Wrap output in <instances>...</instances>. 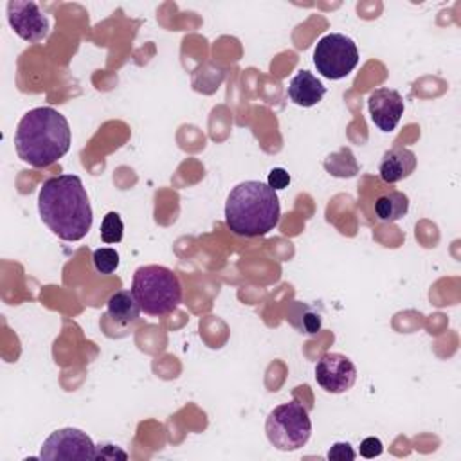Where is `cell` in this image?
Instances as JSON below:
<instances>
[{"instance_id":"obj_17","label":"cell","mask_w":461,"mask_h":461,"mask_svg":"<svg viewBox=\"0 0 461 461\" xmlns=\"http://www.w3.org/2000/svg\"><path fill=\"white\" fill-rule=\"evenodd\" d=\"M122 230H124V225L119 212L115 211L106 212V216L101 221V232H99L101 240L104 243H119L122 240Z\"/></svg>"},{"instance_id":"obj_14","label":"cell","mask_w":461,"mask_h":461,"mask_svg":"<svg viewBox=\"0 0 461 461\" xmlns=\"http://www.w3.org/2000/svg\"><path fill=\"white\" fill-rule=\"evenodd\" d=\"M409 211V198L405 193L389 191L376 198L375 214L382 221H398Z\"/></svg>"},{"instance_id":"obj_8","label":"cell","mask_w":461,"mask_h":461,"mask_svg":"<svg viewBox=\"0 0 461 461\" xmlns=\"http://www.w3.org/2000/svg\"><path fill=\"white\" fill-rule=\"evenodd\" d=\"M7 22L11 29L25 41L38 43L49 36L50 22L36 2L11 0L7 4Z\"/></svg>"},{"instance_id":"obj_2","label":"cell","mask_w":461,"mask_h":461,"mask_svg":"<svg viewBox=\"0 0 461 461\" xmlns=\"http://www.w3.org/2000/svg\"><path fill=\"white\" fill-rule=\"evenodd\" d=\"M68 121L52 106H38L25 112L14 131L18 157L32 167H47L58 162L70 148Z\"/></svg>"},{"instance_id":"obj_20","label":"cell","mask_w":461,"mask_h":461,"mask_svg":"<svg viewBox=\"0 0 461 461\" xmlns=\"http://www.w3.org/2000/svg\"><path fill=\"white\" fill-rule=\"evenodd\" d=\"M382 452H384V445H382V441L378 438L369 436V438L360 441V456H364L366 459L378 457Z\"/></svg>"},{"instance_id":"obj_15","label":"cell","mask_w":461,"mask_h":461,"mask_svg":"<svg viewBox=\"0 0 461 461\" xmlns=\"http://www.w3.org/2000/svg\"><path fill=\"white\" fill-rule=\"evenodd\" d=\"M324 167L330 175L339 178H349L358 173V164L349 148H342L337 153H331L324 160Z\"/></svg>"},{"instance_id":"obj_10","label":"cell","mask_w":461,"mask_h":461,"mask_svg":"<svg viewBox=\"0 0 461 461\" xmlns=\"http://www.w3.org/2000/svg\"><path fill=\"white\" fill-rule=\"evenodd\" d=\"M367 108L376 128L382 131H393L403 115L405 104L398 90L376 88L367 97Z\"/></svg>"},{"instance_id":"obj_13","label":"cell","mask_w":461,"mask_h":461,"mask_svg":"<svg viewBox=\"0 0 461 461\" xmlns=\"http://www.w3.org/2000/svg\"><path fill=\"white\" fill-rule=\"evenodd\" d=\"M106 312L115 322L126 326L135 322L142 310L131 290H119L106 301Z\"/></svg>"},{"instance_id":"obj_22","label":"cell","mask_w":461,"mask_h":461,"mask_svg":"<svg viewBox=\"0 0 461 461\" xmlns=\"http://www.w3.org/2000/svg\"><path fill=\"white\" fill-rule=\"evenodd\" d=\"M115 457L126 459V457H128V454H126L124 450H121L119 447L110 445V443L97 445V459H115Z\"/></svg>"},{"instance_id":"obj_16","label":"cell","mask_w":461,"mask_h":461,"mask_svg":"<svg viewBox=\"0 0 461 461\" xmlns=\"http://www.w3.org/2000/svg\"><path fill=\"white\" fill-rule=\"evenodd\" d=\"M295 310L299 312V313H294V315H292V319H294V317H299V321H292L295 328H299L303 333H308V335H313V333H317V331L321 330V326H322V317H321L319 312H315V310H313L312 306H308V304H297Z\"/></svg>"},{"instance_id":"obj_7","label":"cell","mask_w":461,"mask_h":461,"mask_svg":"<svg viewBox=\"0 0 461 461\" xmlns=\"http://www.w3.org/2000/svg\"><path fill=\"white\" fill-rule=\"evenodd\" d=\"M40 459H97V445L81 429L65 427L54 430L41 445Z\"/></svg>"},{"instance_id":"obj_3","label":"cell","mask_w":461,"mask_h":461,"mask_svg":"<svg viewBox=\"0 0 461 461\" xmlns=\"http://www.w3.org/2000/svg\"><path fill=\"white\" fill-rule=\"evenodd\" d=\"M279 198L268 184L245 180L230 189L225 202V223L236 236H265L279 223Z\"/></svg>"},{"instance_id":"obj_9","label":"cell","mask_w":461,"mask_h":461,"mask_svg":"<svg viewBox=\"0 0 461 461\" xmlns=\"http://www.w3.org/2000/svg\"><path fill=\"white\" fill-rule=\"evenodd\" d=\"M315 380L326 393L340 394L353 387L357 367L349 357L328 351L315 364Z\"/></svg>"},{"instance_id":"obj_21","label":"cell","mask_w":461,"mask_h":461,"mask_svg":"<svg viewBox=\"0 0 461 461\" xmlns=\"http://www.w3.org/2000/svg\"><path fill=\"white\" fill-rule=\"evenodd\" d=\"M267 184H268L274 191H281V189L288 187V184H290V175H288V171L283 169V167H274V169H270V173H268Z\"/></svg>"},{"instance_id":"obj_6","label":"cell","mask_w":461,"mask_h":461,"mask_svg":"<svg viewBox=\"0 0 461 461\" xmlns=\"http://www.w3.org/2000/svg\"><path fill=\"white\" fill-rule=\"evenodd\" d=\"M313 65L322 77L342 79L358 65V49L342 32L324 34L313 49Z\"/></svg>"},{"instance_id":"obj_18","label":"cell","mask_w":461,"mask_h":461,"mask_svg":"<svg viewBox=\"0 0 461 461\" xmlns=\"http://www.w3.org/2000/svg\"><path fill=\"white\" fill-rule=\"evenodd\" d=\"M92 263L99 274H112L119 267V252L112 247H99L92 254Z\"/></svg>"},{"instance_id":"obj_5","label":"cell","mask_w":461,"mask_h":461,"mask_svg":"<svg viewBox=\"0 0 461 461\" xmlns=\"http://www.w3.org/2000/svg\"><path fill=\"white\" fill-rule=\"evenodd\" d=\"M265 432L272 447L283 452L299 450L312 434V420L306 407L297 400H290L274 407L265 421Z\"/></svg>"},{"instance_id":"obj_1","label":"cell","mask_w":461,"mask_h":461,"mask_svg":"<svg viewBox=\"0 0 461 461\" xmlns=\"http://www.w3.org/2000/svg\"><path fill=\"white\" fill-rule=\"evenodd\" d=\"M38 212L41 221L65 241L85 238L94 221L86 189L77 175L47 178L38 193Z\"/></svg>"},{"instance_id":"obj_12","label":"cell","mask_w":461,"mask_h":461,"mask_svg":"<svg viewBox=\"0 0 461 461\" xmlns=\"http://www.w3.org/2000/svg\"><path fill=\"white\" fill-rule=\"evenodd\" d=\"M326 86L308 70H299L288 83V97L294 104L310 108L322 101Z\"/></svg>"},{"instance_id":"obj_11","label":"cell","mask_w":461,"mask_h":461,"mask_svg":"<svg viewBox=\"0 0 461 461\" xmlns=\"http://www.w3.org/2000/svg\"><path fill=\"white\" fill-rule=\"evenodd\" d=\"M416 169V155L403 146H394L382 155L378 173L385 184H396Z\"/></svg>"},{"instance_id":"obj_19","label":"cell","mask_w":461,"mask_h":461,"mask_svg":"<svg viewBox=\"0 0 461 461\" xmlns=\"http://www.w3.org/2000/svg\"><path fill=\"white\" fill-rule=\"evenodd\" d=\"M326 457L330 461H353L357 457V454L348 441H337L330 447Z\"/></svg>"},{"instance_id":"obj_4","label":"cell","mask_w":461,"mask_h":461,"mask_svg":"<svg viewBox=\"0 0 461 461\" xmlns=\"http://www.w3.org/2000/svg\"><path fill=\"white\" fill-rule=\"evenodd\" d=\"M131 292L140 310L153 317H162L182 303V283L178 276L164 265L139 267L131 279Z\"/></svg>"}]
</instances>
